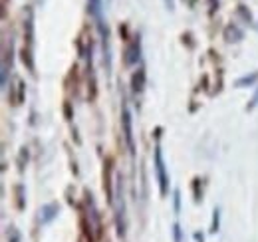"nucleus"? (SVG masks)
<instances>
[{"label":"nucleus","instance_id":"1","mask_svg":"<svg viewBox=\"0 0 258 242\" xmlns=\"http://www.w3.org/2000/svg\"><path fill=\"white\" fill-rule=\"evenodd\" d=\"M115 222H117V234H125V199H123V185L121 177L117 179V193H115Z\"/></svg>","mask_w":258,"mask_h":242},{"label":"nucleus","instance_id":"2","mask_svg":"<svg viewBox=\"0 0 258 242\" xmlns=\"http://www.w3.org/2000/svg\"><path fill=\"white\" fill-rule=\"evenodd\" d=\"M153 161H155V173H157V181H159V191L165 197L169 193V177H167V171H165V161H163V151L161 147L157 145L155 151H153Z\"/></svg>","mask_w":258,"mask_h":242},{"label":"nucleus","instance_id":"3","mask_svg":"<svg viewBox=\"0 0 258 242\" xmlns=\"http://www.w3.org/2000/svg\"><path fill=\"white\" fill-rule=\"evenodd\" d=\"M121 125H123V137H125V143L133 153V125H131V113H129L127 107H123L121 111Z\"/></svg>","mask_w":258,"mask_h":242},{"label":"nucleus","instance_id":"4","mask_svg":"<svg viewBox=\"0 0 258 242\" xmlns=\"http://www.w3.org/2000/svg\"><path fill=\"white\" fill-rule=\"evenodd\" d=\"M139 36H135L133 40H131V44L127 46V50H125V64L127 66H135L137 62H139Z\"/></svg>","mask_w":258,"mask_h":242},{"label":"nucleus","instance_id":"5","mask_svg":"<svg viewBox=\"0 0 258 242\" xmlns=\"http://www.w3.org/2000/svg\"><path fill=\"white\" fill-rule=\"evenodd\" d=\"M58 211H60V207H58L56 203L44 205V207L40 209V222H42V224H48L50 220H54V218L58 216Z\"/></svg>","mask_w":258,"mask_h":242},{"label":"nucleus","instance_id":"6","mask_svg":"<svg viewBox=\"0 0 258 242\" xmlns=\"http://www.w3.org/2000/svg\"><path fill=\"white\" fill-rule=\"evenodd\" d=\"M242 38H244V34H242V30H240L238 26L228 24V26L225 28V40L228 42V44H238Z\"/></svg>","mask_w":258,"mask_h":242},{"label":"nucleus","instance_id":"7","mask_svg":"<svg viewBox=\"0 0 258 242\" xmlns=\"http://www.w3.org/2000/svg\"><path fill=\"white\" fill-rule=\"evenodd\" d=\"M131 86H133V91H135V93H141V91L145 90V70H143V68H139V70L133 74Z\"/></svg>","mask_w":258,"mask_h":242},{"label":"nucleus","instance_id":"8","mask_svg":"<svg viewBox=\"0 0 258 242\" xmlns=\"http://www.w3.org/2000/svg\"><path fill=\"white\" fill-rule=\"evenodd\" d=\"M258 82V72H252V74H246L242 78H238L234 82V88H250Z\"/></svg>","mask_w":258,"mask_h":242},{"label":"nucleus","instance_id":"9","mask_svg":"<svg viewBox=\"0 0 258 242\" xmlns=\"http://www.w3.org/2000/svg\"><path fill=\"white\" fill-rule=\"evenodd\" d=\"M88 12L99 20V14H101V0H88Z\"/></svg>","mask_w":258,"mask_h":242},{"label":"nucleus","instance_id":"10","mask_svg":"<svg viewBox=\"0 0 258 242\" xmlns=\"http://www.w3.org/2000/svg\"><path fill=\"white\" fill-rule=\"evenodd\" d=\"M219 224H221V211L215 209L213 211V222H211V232H217L219 230Z\"/></svg>","mask_w":258,"mask_h":242},{"label":"nucleus","instance_id":"11","mask_svg":"<svg viewBox=\"0 0 258 242\" xmlns=\"http://www.w3.org/2000/svg\"><path fill=\"white\" fill-rule=\"evenodd\" d=\"M238 14L246 20V24H252V14L246 10V6H242V4H240V6H238Z\"/></svg>","mask_w":258,"mask_h":242},{"label":"nucleus","instance_id":"12","mask_svg":"<svg viewBox=\"0 0 258 242\" xmlns=\"http://www.w3.org/2000/svg\"><path fill=\"white\" fill-rule=\"evenodd\" d=\"M8 242H20V234H18V230L14 226L8 228Z\"/></svg>","mask_w":258,"mask_h":242},{"label":"nucleus","instance_id":"13","mask_svg":"<svg viewBox=\"0 0 258 242\" xmlns=\"http://www.w3.org/2000/svg\"><path fill=\"white\" fill-rule=\"evenodd\" d=\"M256 105H258V90L254 91V95H252V99H250V103L246 105V109H248V111H252V109H254Z\"/></svg>","mask_w":258,"mask_h":242},{"label":"nucleus","instance_id":"14","mask_svg":"<svg viewBox=\"0 0 258 242\" xmlns=\"http://www.w3.org/2000/svg\"><path fill=\"white\" fill-rule=\"evenodd\" d=\"M173 236H175V242H181V228H179V224L173 226Z\"/></svg>","mask_w":258,"mask_h":242},{"label":"nucleus","instance_id":"15","mask_svg":"<svg viewBox=\"0 0 258 242\" xmlns=\"http://www.w3.org/2000/svg\"><path fill=\"white\" fill-rule=\"evenodd\" d=\"M181 209V195H179V191H175V212H179Z\"/></svg>","mask_w":258,"mask_h":242},{"label":"nucleus","instance_id":"16","mask_svg":"<svg viewBox=\"0 0 258 242\" xmlns=\"http://www.w3.org/2000/svg\"><path fill=\"white\" fill-rule=\"evenodd\" d=\"M165 8L167 10H175V0H165Z\"/></svg>","mask_w":258,"mask_h":242},{"label":"nucleus","instance_id":"17","mask_svg":"<svg viewBox=\"0 0 258 242\" xmlns=\"http://www.w3.org/2000/svg\"><path fill=\"white\" fill-rule=\"evenodd\" d=\"M185 2H189V4H191V6H193V4H195V0H185Z\"/></svg>","mask_w":258,"mask_h":242}]
</instances>
